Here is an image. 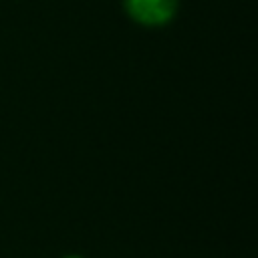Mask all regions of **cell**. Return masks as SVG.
<instances>
[{"label": "cell", "instance_id": "6da1fadb", "mask_svg": "<svg viewBox=\"0 0 258 258\" xmlns=\"http://www.w3.org/2000/svg\"><path fill=\"white\" fill-rule=\"evenodd\" d=\"M125 6L141 24H163L175 12V0H125Z\"/></svg>", "mask_w": 258, "mask_h": 258}, {"label": "cell", "instance_id": "7a4b0ae2", "mask_svg": "<svg viewBox=\"0 0 258 258\" xmlns=\"http://www.w3.org/2000/svg\"><path fill=\"white\" fill-rule=\"evenodd\" d=\"M71 258H77V256H71Z\"/></svg>", "mask_w": 258, "mask_h": 258}]
</instances>
